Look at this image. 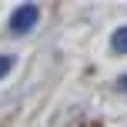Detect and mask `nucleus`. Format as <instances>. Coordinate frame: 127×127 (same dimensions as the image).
I'll return each mask as SVG.
<instances>
[{
  "mask_svg": "<svg viewBox=\"0 0 127 127\" xmlns=\"http://www.w3.org/2000/svg\"><path fill=\"white\" fill-rule=\"evenodd\" d=\"M10 67H13V60H10V57H0V77H3Z\"/></svg>",
  "mask_w": 127,
  "mask_h": 127,
  "instance_id": "3",
  "label": "nucleus"
},
{
  "mask_svg": "<svg viewBox=\"0 0 127 127\" xmlns=\"http://www.w3.org/2000/svg\"><path fill=\"white\" fill-rule=\"evenodd\" d=\"M110 47H114V54H127V27H117V30H114Z\"/></svg>",
  "mask_w": 127,
  "mask_h": 127,
  "instance_id": "2",
  "label": "nucleus"
},
{
  "mask_svg": "<svg viewBox=\"0 0 127 127\" xmlns=\"http://www.w3.org/2000/svg\"><path fill=\"white\" fill-rule=\"evenodd\" d=\"M117 87H121V90H124V94H127V74L121 77V80H117Z\"/></svg>",
  "mask_w": 127,
  "mask_h": 127,
  "instance_id": "4",
  "label": "nucleus"
},
{
  "mask_svg": "<svg viewBox=\"0 0 127 127\" xmlns=\"http://www.w3.org/2000/svg\"><path fill=\"white\" fill-rule=\"evenodd\" d=\"M37 17H40V7L37 3H24L10 13V30L13 33H30L37 27Z\"/></svg>",
  "mask_w": 127,
  "mask_h": 127,
  "instance_id": "1",
  "label": "nucleus"
}]
</instances>
